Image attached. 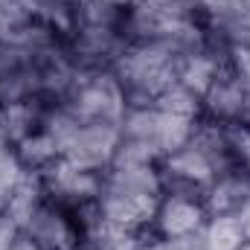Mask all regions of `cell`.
<instances>
[{
  "mask_svg": "<svg viewBox=\"0 0 250 250\" xmlns=\"http://www.w3.org/2000/svg\"><path fill=\"white\" fill-rule=\"evenodd\" d=\"M154 108L166 111V114H175V117H187V120H201L204 117V105L195 93H189L184 84H169L157 99H154Z\"/></svg>",
  "mask_w": 250,
  "mask_h": 250,
  "instance_id": "9",
  "label": "cell"
},
{
  "mask_svg": "<svg viewBox=\"0 0 250 250\" xmlns=\"http://www.w3.org/2000/svg\"><path fill=\"white\" fill-rule=\"evenodd\" d=\"M207 221H209V209L204 204V195L163 189L154 218H151V227H148L151 248H189L198 242Z\"/></svg>",
  "mask_w": 250,
  "mask_h": 250,
  "instance_id": "3",
  "label": "cell"
},
{
  "mask_svg": "<svg viewBox=\"0 0 250 250\" xmlns=\"http://www.w3.org/2000/svg\"><path fill=\"white\" fill-rule=\"evenodd\" d=\"M209 215H239L250 207V169L236 166L221 172L204 192Z\"/></svg>",
  "mask_w": 250,
  "mask_h": 250,
  "instance_id": "6",
  "label": "cell"
},
{
  "mask_svg": "<svg viewBox=\"0 0 250 250\" xmlns=\"http://www.w3.org/2000/svg\"><path fill=\"white\" fill-rule=\"evenodd\" d=\"M236 250H250V239H245V242H242V245H239Z\"/></svg>",
  "mask_w": 250,
  "mask_h": 250,
  "instance_id": "12",
  "label": "cell"
},
{
  "mask_svg": "<svg viewBox=\"0 0 250 250\" xmlns=\"http://www.w3.org/2000/svg\"><path fill=\"white\" fill-rule=\"evenodd\" d=\"M248 239L242 215H209L204 233L198 236L195 250H236Z\"/></svg>",
  "mask_w": 250,
  "mask_h": 250,
  "instance_id": "8",
  "label": "cell"
},
{
  "mask_svg": "<svg viewBox=\"0 0 250 250\" xmlns=\"http://www.w3.org/2000/svg\"><path fill=\"white\" fill-rule=\"evenodd\" d=\"M59 105L79 123L105 125H120L128 111L123 84L108 67H76Z\"/></svg>",
  "mask_w": 250,
  "mask_h": 250,
  "instance_id": "2",
  "label": "cell"
},
{
  "mask_svg": "<svg viewBox=\"0 0 250 250\" xmlns=\"http://www.w3.org/2000/svg\"><path fill=\"white\" fill-rule=\"evenodd\" d=\"M181 53L160 41H131L114 62V76L120 79L128 105H154V99L178 82Z\"/></svg>",
  "mask_w": 250,
  "mask_h": 250,
  "instance_id": "1",
  "label": "cell"
},
{
  "mask_svg": "<svg viewBox=\"0 0 250 250\" xmlns=\"http://www.w3.org/2000/svg\"><path fill=\"white\" fill-rule=\"evenodd\" d=\"M6 250H41L35 242H32V236L26 233V230H18V236L9 242V248Z\"/></svg>",
  "mask_w": 250,
  "mask_h": 250,
  "instance_id": "10",
  "label": "cell"
},
{
  "mask_svg": "<svg viewBox=\"0 0 250 250\" xmlns=\"http://www.w3.org/2000/svg\"><path fill=\"white\" fill-rule=\"evenodd\" d=\"M41 178L44 195L62 207L70 209H84L99 204L102 192H105V172H93V169H82L73 166L67 160H59L56 166H50Z\"/></svg>",
  "mask_w": 250,
  "mask_h": 250,
  "instance_id": "4",
  "label": "cell"
},
{
  "mask_svg": "<svg viewBox=\"0 0 250 250\" xmlns=\"http://www.w3.org/2000/svg\"><path fill=\"white\" fill-rule=\"evenodd\" d=\"M53 3H62V6H73V9H76V6L84 3V0H53Z\"/></svg>",
  "mask_w": 250,
  "mask_h": 250,
  "instance_id": "11",
  "label": "cell"
},
{
  "mask_svg": "<svg viewBox=\"0 0 250 250\" xmlns=\"http://www.w3.org/2000/svg\"><path fill=\"white\" fill-rule=\"evenodd\" d=\"M12 154L15 160L23 166V172L29 175H44L50 166H56L62 160V143L59 137L41 123L32 134H26L21 143L12 146Z\"/></svg>",
  "mask_w": 250,
  "mask_h": 250,
  "instance_id": "7",
  "label": "cell"
},
{
  "mask_svg": "<svg viewBox=\"0 0 250 250\" xmlns=\"http://www.w3.org/2000/svg\"><path fill=\"white\" fill-rule=\"evenodd\" d=\"M79 250H90V248H79Z\"/></svg>",
  "mask_w": 250,
  "mask_h": 250,
  "instance_id": "13",
  "label": "cell"
},
{
  "mask_svg": "<svg viewBox=\"0 0 250 250\" xmlns=\"http://www.w3.org/2000/svg\"><path fill=\"white\" fill-rule=\"evenodd\" d=\"M41 250H79L84 248V227L76 209L62 207L44 195L32 218L23 227Z\"/></svg>",
  "mask_w": 250,
  "mask_h": 250,
  "instance_id": "5",
  "label": "cell"
}]
</instances>
